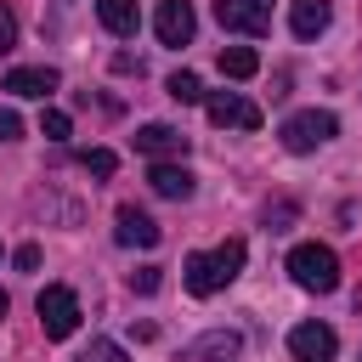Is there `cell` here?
<instances>
[{
	"label": "cell",
	"instance_id": "obj_1",
	"mask_svg": "<svg viewBox=\"0 0 362 362\" xmlns=\"http://www.w3.org/2000/svg\"><path fill=\"white\" fill-rule=\"evenodd\" d=\"M243 272V238H226L221 249H204V255H187V288L198 294V300H209V294H221L232 277Z\"/></svg>",
	"mask_w": 362,
	"mask_h": 362
},
{
	"label": "cell",
	"instance_id": "obj_15",
	"mask_svg": "<svg viewBox=\"0 0 362 362\" xmlns=\"http://www.w3.org/2000/svg\"><path fill=\"white\" fill-rule=\"evenodd\" d=\"M147 181H153L158 198H192V170H187V164H170V158H164V164L147 170Z\"/></svg>",
	"mask_w": 362,
	"mask_h": 362
},
{
	"label": "cell",
	"instance_id": "obj_6",
	"mask_svg": "<svg viewBox=\"0 0 362 362\" xmlns=\"http://www.w3.org/2000/svg\"><path fill=\"white\" fill-rule=\"evenodd\" d=\"M334 351H339V334L328 322H300L288 334V356L294 362H334Z\"/></svg>",
	"mask_w": 362,
	"mask_h": 362
},
{
	"label": "cell",
	"instance_id": "obj_22",
	"mask_svg": "<svg viewBox=\"0 0 362 362\" xmlns=\"http://www.w3.org/2000/svg\"><path fill=\"white\" fill-rule=\"evenodd\" d=\"M23 136V119H17V107H0V141H17Z\"/></svg>",
	"mask_w": 362,
	"mask_h": 362
},
{
	"label": "cell",
	"instance_id": "obj_4",
	"mask_svg": "<svg viewBox=\"0 0 362 362\" xmlns=\"http://www.w3.org/2000/svg\"><path fill=\"white\" fill-rule=\"evenodd\" d=\"M40 328H45V339H68L74 328H79V294L68 288V283H51V288H40Z\"/></svg>",
	"mask_w": 362,
	"mask_h": 362
},
{
	"label": "cell",
	"instance_id": "obj_16",
	"mask_svg": "<svg viewBox=\"0 0 362 362\" xmlns=\"http://www.w3.org/2000/svg\"><path fill=\"white\" fill-rule=\"evenodd\" d=\"M221 74H226V79H255V74H260V57H255L249 45H226V51H221Z\"/></svg>",
	"mask_w": 362,
	"mask_h": 362
},
{
	"label": "cell",
	"instance_id": "obj_5",
	"mask_svg": "<svg viewBox=\"0 0 362 362\" xmlns=\"http://www.w3.org/2000/svg\"><path fill=\"white\" fill-rule=\"evenodd\" d=\"M215 23L232 34H266L272 28V0H215Z\"/></svg>",
	"mask_w": 362,
	"mask_h": 362
},
{
	"label": "cell",
	"instance_id": "obj_18",
	"mask_svg": "<svg viewBox=\"0 0 362 362\" xmlns=\"http://www.w3.org/2000/svg\"><path fill=\"white\" fill-rule=\"evenodd\" d=\"M79 164H85L90 175H113V170H119V158H113L107 147H85V153H79Z\"/></svg>",
	"mask_w": 362,
	"mask_h": 362
},
{
	"label": "cell",
	"instance_id": "obj_11",
	"mask_svg": "<svg viewBox=\"0 0 362 362\" xmlns=\"http://www.w3.org/2000/svg\"><path fill=\"white\" fill-rule=\"evenodd\" d=\"M136 153H147V158L164 164V158H181V153H187V136H181L175 124H141V130H136Z\"/></svg>",
	"mask_w": 362,
	"mask_h": 362
},
{
	"label": "cell",
	"instance_id": "obj_7",
	"mask_svg": "<svg viewBox=\"0 0 362 362\" xmlns=\"http://www.w3.org/2000/svg\"><path fill=\"white\" fill-rule=\"evenodd\" d=\"M204 107H209V119H215V124L260 130V107H255L249 96H238V90H215V96H204Z\"/></svg>",
	"mask_w": 362,
	"mask_h": 362
},
{
	"label": "cell",
	"instance_id": "obj_13",
	"mask_svg": "<svg viewBox=\"0 0 362 362\" xmlns=\"http://www.w3.org/2000/svg\"><path fill=\"white\" fill-rule=\"evenodd\" d=\"M96 23L107 34H119V40H130L141 28V11H136V0H96Z\"/></svg>",
	"mask_w": 362,
	"mask_h": 362
},
{
	"label": "cell",
	"instance_id": "obj_17",
	"mask_svg": "<svg viewBox=\"0 0 362 362\" xmlns=\"http://www.w3.org/2000/svg\"><path fill=\"white\" fill-rule=\"evenodd\" d=\"M170 96H175V102H204L198 74H187V68H181V74H170Z\"/></svg>",
	"mask_w": 362,
	"mask_h": 362
},
{
	"label": "cell",
	"instance_id": "obj_20",
	"mask_svg": "<svg viewBox=\"0 0 362 362\" xmlns=\"http://www.w3.org/2000/svg\"><path fill=\"white\" fill-rule=\"evenodd\" d=\"M85 362H130V356H124V345H113V339H96Z\"/></svg>",
	"mask_w": 362,
	"mask_h": 362
},
{
	"label": "cell",
	"instance_id": "obj_25",
	"mask_svg": "<svg viewBox=\"0 0 362 362\" xmlns=\"http://www.w3.org/2000/svg\"><path fill=\"white\" fill-rule=\"evenodd\" d=\"M6 305H11V300H6V288H0V317H6Z\"/></svg>",
	"mask_w": 362,
	"mask_h": 362
},
{
	"label": "cell",
	"instance_id": "obj_23",
	"mask_svg": "<svg viewBox=\"0 0 362 362\" xmlns=\"http://www.w3.org/2000/svg\"><path fill=\"white\" fill-rule=\"evenodd\" d=\"M11 45H17V17H11V11L0 6V57H6Z\"/></svg>",
	"mask_w": 362,
	"mask_h": 362
},
{
	"label": "cell",
	"instance_id": "obj_21",
	"mask_svg": "<svg viewBox=\"0 0 362 362\" xmlns=\"http://www.w3.org/2000/svg\"><path fill=\"white\" fill-rule=\"evenodd\" d=\"M130 288H136V294H158V266H141V272H130Z\"/></svg>",
	"mask_w": 362,
	"mask_h": 362
},
{
	"label": "cell",
	"instance_id": "obj_24",
	"mask_svg": "<svg viewBox=\"0 0 362 362\" xmlns=\"http://www.w3.org/2000/svg\"><path fill=\"white\" fill-rule=\"evenodd\" d=\"M11 260H17V272H34V266H40V243H23Z\"/></svg>",
	"mask_w": 362,
	"mask_h": 362
},
{
	"label": "cell",
	"instance_id": "obj_14",
	"mask_svg": "<svg viewBox=\"0 0 362 362\" xmlns=\"http://www.w3.org/2000/svg\"><path fill=\"white\" fill-rule=\"evenodd\" d=\"M0 90H11V96H51L57 90V68H11Z\"/></svg>",
	"mask_w": 362,
	"mask_h": 362
},
{
	"label": "cell",
	"instance_id": "obj_10",
	"mask_svg": "<svg viewBox=\"0 0 362 362\" xmlns=\"http://www.w3.org/2000/svg\"><path fill=\"white\" fill-rule=\"evenodd\" d=\"M113 221H119V226H113V238H119L124 249H153V243L164 238V232H158V221H153V215H141L136 204H124Z\"/></svg>",
	"mask_w": 362,
	"mask_h": 362
},
{
	"label": "cell",
	"instance_id": "obj_12",
	"mask_svg": "<svg viewBox=\"0 0 362 362\" xmlns=\"http://www.w3.org/2000/svg\"><path fill=\"white\" fill-rule=\"evenodd\" d=\"M328 0H294L288 6V28H294V40H317L322 28H328Z\"/></svg>",
	"mask_w": 362,
	"mask_h": 362
},
{
	"label": "cell",
	"instance_id": "obj_3",
	"mask_svg": "<svg viewBox=\"0 0 362 362\" xmlns=\"http://www.w3.org/2000/svg\"><path fill=\"white\" fill-rule=\"evenodd\" d=\"M277 136H283V147H288V153H317L322 141H334V136H339V119H334V113H322V107H305V113H288Z\"/></svg>",
	"mask_w": 362,
	"mask_h": 362
},
{
	"label": "cell",
	"instance_id": "obj_19",
	"mask_svg": "<svg viewBox=\"0 0 362 362\" xmlns=\"http://www.w3.org/2000/svg\"><path fill=\"white\" fill-rule=\"evenodd\" d=\"M68 130H74V119H68V113H57V107H45V119H40V136H51V141H68Z\"/></svg>",
	"mask_w": 362,
	"mask_h": 362
},
{
	"label": "cell",
	"instance_id": "obj_8",
	"mask_svg": "<svg viewBox=\"0 0 362 362\" xmlns=\"http://www.w3.org/2000/svg\"><path fill=\"white\" fill-rule=\"evenodd\" d=\"M153 28H158V40H164V45H187V40H192V28H198V11H192V0H158V17H153Z\"/></svg>",
	"mask_w": 362,
	"mask_h": 362
},
{
	"label": "cell",
	"instance_id": "obj_2",
	"mask_svg": "<svg viewBox=\"0 0 362 362\" xmlns=\"http://www.w3.org/2000/svg\"><path fill=\"white\" fill-rule=\"evenodd\" d=\"M288 277L311 294H334L339 288V255L328 243H294L288 249Z\"/></svg>",
	"mask_w": 362,
	"mask_h": 362
},
{
	"label": "cell",
	"instance_id": "obj_9",
	"mask_svg": "<svg viewBox=\"0 0 362 362\" xmlns=\"http://www.w3.org/2000/svg\"><path fill=\"white\" fill-rule=\"evenodd\" d=\"M238 351H243V334H238V328H209V334H198L181 356H187V362H232Z\"/></svg>",
	"mask_w": 362,
	"mask_h": 362
}]
</instances>
